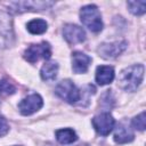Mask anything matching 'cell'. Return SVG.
<instances>
[{"label": "cell", "instance_id": "1", "mask_svg": "<svg viewBox=\"0 0 146 146\" xmlns=\"http://www.w3.org/2000/svg\"><path fill=\"white\" fill-rule=\"evenodd\" d=\"M144 78V66L141 64L131 65L121 71L119 74V87L125 91H135Z\"/></svg>", "mask_w": 146, "mask_h": 146}, {"label": "cell", "instance_id": "2", "mask_svg": "<svg viewBox=\"0 0 146 146\" xmlns=\"http://www.w3.org/2000/svg\"><path fill=\"white\" fill-rule=\"evenodd\" d=\"M80 18L82 24L92 32H99L103 29L102 16L95 5H88L81 8Z\"/></svg>", "mask_w": 146, "mask_h": 146}, {"label": "cell", "instance_id": "3", "mask_svg": "<svg viewBox=\"0 0 146 146\" xmlns=\"http://www.w3.org/2000/svg\"><path fill=\"white\" fill-rule=\"evenodd\" d=\"M51 55V48L50 44L46 41L41 43L31 44L25 51H24V58L29 63H35L39 59H49Z\"/></svg>", "mask_w": 146, "mask_h": 146}, {"label": "cell", "instance_id": "4", "mask_svg": "<svg viewBox=\"0 0 146 146\" xmlns=\"http://www.w3.org/2000/svg\"><path fill=\"white\" fill-rule=\"evenodd\" d=\"M56 94L62 99H64L65 102H67L70 104L76 103L81 97L80 90L76 88V86L71 80L60 81L56 87Z\"/></svg>", "mask_w": 146, "mask_h": 146}, {"label": "cell", "instance_id": "5", "mask_svg": "<svg viewBox=\"0 0 146 146\" xmlns=\"http://www.w3.org/2000/svg\"><path fill=\"white\" fill-rule=\"evenodd\" d=\"M43 105V100L40 95L32 94L24 99H22L18 104V110L23 115H31L39 111Z\"/></svg>", "mask_w": 146, "mask_h": 146}, {"label": "cell", "instance_id": "6", "mask_svg": "<svg viewBox=\"0 0 146 146\" xmlns=\"http://www.w3.org/2000/svg\"><path fill=\"white\" fill-rule=\"evenodd\" d=\"M114 124L115 121L110 113H102L92 119V125L95 130L102 136H107L113 130Z\"/></svg>", "mask_w": 146, "mask_h": 146}, {"label": "cell", "instance_id": "7", "mask_svg": "<svg viewBox=\"0 0 146 146\" xmlns=\"http://www.w3.org/2000/svg\"><path fill=\"white\" fill-rule=\"evenodd\" d=\"M65 40L71 44L81 43L86 40V32L82 27L74 24H66L63 29Z\"/></svg>", "mask_w": 146, "mask_h": 146}, {"label": "cell", "instance_id": "8", "mask_svg": "<svg viewBox=\"0 0 146 146\" xmlns=\"http://www.w3.org/2000/svg\"><path fill=\"white\" fill-rule=\"evenodd\" d=\"M127 47L125 41H116L110 43H103L98 48V54L104 58H114L119 56Z\"/></svg>", "mask_w": 146, "mask_h": 146}, {"label": "cell", "instance_id": "9", "mask_svg": "<svg viewBox=\"0 0 146 146\" xmlns=\"http://www.w3.org/2000/svg\"><path fill=\"white\" fill-rule=\"evenodd\" d=\"M91 63V58L80 51L72 54V68L75 73H86Z\"/></svg>", "mask_w": 146, "mask_h": 146}, {"label": "cell", "instance_id": "10", "mask_svg": "<svg viewBox=\"0 0 146 146\" xmlns=\"http://www.w3.org/2000/svg\"><path fill=\"white\" fill-rule=\"evenodd\" d=\"M114 79V68L107 65H100L96 70V81L100 86L108 84Z\"/></svg>", "mask_w": 146, "mask_h": 146}, {"label": "cell", "instance_id": "11", "mask_svg": "<svg viewBox=\"0 0 146 146\" xmlns=\"http://www.w3.org/2000/svg\"><path fill=\"white\" fill-rule=\"evenodd\" d=\"M14 6H16V11H25L27 8L29 10H41L47 7H50L52 2H43V1H23V2H14Z\"/></svg>", "mask_w": 146, "mask_h": 146}, {"label": "cell", "instance_id": "12", "mask_svg": "<svg viewBox=\"0 0 146 146\" xmlns=\"http://www.w3.org/2000/svg\"><path fill=\"white\" fill-rule=\"evenodd\" d=\"M57 72H58V64L56 62H48V63H44V65L41 67L40 74L42 80L52 81L57 76Z\"/></svg>", "mask_w": 146, "mask_h": 146}, {"label": "cell", "instance_id": "13", "mask_svg": "<svg viewBox=\"0 0 146 146\" xmlns=\"http://www.w3.org/2000/svg\"><path fill=\"white\" fill-rule=\"evenodd\" d=\"M133 139V133L129 128L125 125H119L115 133H114V140L117 144H125L130 143Z\"/></svg>", "mask_w": 146, "mask_h": 146}, {"label": "cell", "instance_id": "14", "mask_svg": "<svg viewBox=\"0 0 146 146\" xmlns=\"http://www.w3.org/2000/svg\"><path fill=\"white\" fill-rule=\"evenodd\" d=\"M56 138H57V140L60 144L66 145V144L74 143L78 139V136H76V133H75L74 130L66 128V129H59V130H57L56 131Z\"/></svg>", "mask_w": 146, "mask_h": 146}, {"label": "cell", "instance_id": "15", "mask_svg": "<svg viewBox=\"0 0 146 146\" xmlns=\"http://www.w3.org/2000/svg\"><path fill=\"white\" fill-rule=\"evenodd\" d=\"M47 22L43 19H33L27 23V30L32 34H42L47 31Z\"/></svg>", "mask_w": 146, "mask_h": 146}, {"label": "cell", "instance_id": "16", "mask_svg": "<svg viewBox=\"0 0 146 146\" xmlns=\"http://www.w3.org/2000/svg\"><path fill=\"white\" fill-rule=\"evenodd\" d=\"M127 6L133 15H143L146 11V1H128Z\"/></svg>", "mask_w": 146, "mask_h": 146}, {"label": "cell", "instance_id": "17", "mask_svg": "<svg viewBox=\"0 0 146 146\" xmlns=\"http://www.w3.org/2000/svg\"><path fill=\"white\" fill-rule=\"evenodd\" d=\"M15 91H16V87L11 82H9L8 80L0 81V95L8 96V95H13Z\"/></svg>", "mask_w": 146, "mask_h": 146}, {"label": "cell", "instance_id": "18", "mask_svg": "<svg viewBox=\"0 0 146 146\" xmlns=\"http://www.w3.org/2000/svg\"><path fill=\"white\" fill-rule=\"evenodd\" d=\"M132 125L136 129L140 130V131H143L145 129V127H146V115H145V112H141L139 115H137L132 120Z\"/></svg>", "mask_w": 146, "mask_h": 146}, {"label": "cell", "instance_id": "19", "mask_svg": "<svg viewBox=\"0 0 146 146\" xmlns=\"http://www.w3.org/2000/svg\"><path fill=\"white\" fill-rule=\"evenodd\" d=\"M9 130V125L7 123V120L0 115V137L5 136Z\"/></svg>", "mask_w": 146, "mask_h": 146}]
</instances>
